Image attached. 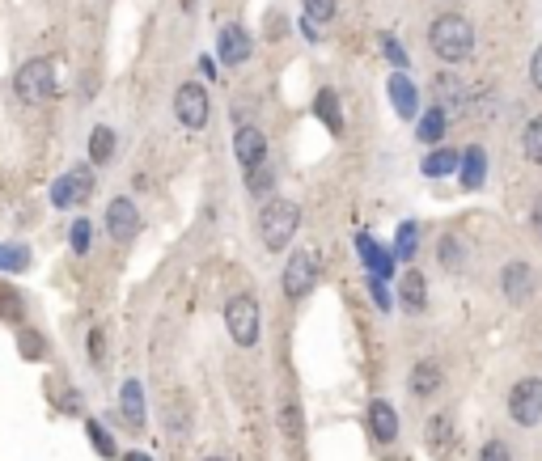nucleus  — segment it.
<instances>
[{"label": "nucleus", "mask_w": 542, "mask_h": 461, "mask_svg": "<svg viewBox=\"0 0 542 461\" xmlns=\"http://www.w3.org/2000/svg\"><path fill=\"white\" fill-rule=\"evenodd\" d=\"M441 365L437 360H419L416 368H411V381H406V389L416 394V398H432L437 389H441Z\"/></svg>", "instance_id": "obj_17"}, {"label": "nucleus", "mask_w": 542, "mask_h": 461, "mask_svg": "<svg viewBox=\"0 0 542 461\" xmlns=\"http://www.w3.org/2000/svg\"><path fill=\"white\" fill-rule=\"evenodd\" d=\"M398 301H403L406 314H424V305H428V279H424V271H406L398 279Z\"/></svg>", "instance_id": "obj_15"}, {"label": "nucleus", "mask_w": 542, "mask_h": 461, "mask_svg": "<svg viewBox=\"0 0 542 461\" xmlns=\"http://www.w3.org/2000/svg\"><path fill=\"white\" fill-rule=\"evenodd\" d=\"M17 347H22V356L38 360V356H43V339H38V330H22V335H17Z\"/></svg>", "instance_id": "obj_33"}, {"label": "nucleus", "mask_w": 542, "mask_h": 461, "mask_svg": "<svg viewBox=\"0 0 542 461\" xmlns=\"http://www.w3.org/2000/svg\"><path fill=\"white\" fill-rule=\"evenodd\" d=\"M432 89L441 94V106H454V102H462V94H467V85H462L454 73H441L432 81Z\"/></svg>", "instance_id": "obj_26"}, {"label": "nucleus", "mask_w": 542, "mask_h": 461, "mask_svg": "<svg viewBox=\"0 0 542 461\" xmlns=\"http://www.w3.org/2000/svg\"><path fill=\"white\" fill-rule=\"evenodd\" d=\"M106 233H111L115 242H132L136 233H140V207L127 195L111 199V207H106Z\"/></svg>", "instance_id": "obj_10"}, {"label": "nucleus", "mask_w": 542, "mask_h": 461, "mask_svg": "<svg viewBox=\"0 0 542 461\" xmlns=\"http://www.w3.org/2000/svg\"><path fill=\"white\" fill-rule=\"evenodd\" d=\"M296 225H301V207L296 199H284V195H271L267 204L259 207V237L271 255H284L288 242L296 237Z\"/></svg>", "instance_id": "obj_1"}, {"label": "nucleus", "mask_w": 542, "mask_h": 461, "mask_svg": "<svg viewBox=\"0 0 542 461\" xmlns=\"http://www.w3.org/2000/svg\"><path fill=\"white\" fill-rule=\"evenodd\" d=\"M369 292H373V305H377L382 314H390V305H395V301H390V288H386V284H382L377 276L369 279Z\"/></svg>", "instance_id": "obj_36"}, {"label": "nucleus", "mask_w": 542, "mask_h": 461, "mask_svg": "<svg viewBox=\"0 0 542 461\" xmlns=\"http://www.w3.org/2000/svg\"><path fill=\"white\" fill-rule=\"evenodd\" d=\"M68 246H73L76 258H85L89 250H94V225H89V216L73 220V229H68Z\"/></svg>", "instance_id": "obj_25"}, {"label": "nucleus", "mask_w": 542, "mask_h": 461, "mask_svg": "<svg viewBox=\"0 0 542 461\" xmlns=\"http://www.w3.org/2000/svg\"><path fill=\"white\" fill-rule=\"evenodd\" d=\"M115 148H119V135L111 127H94L89 132V165H106L115 157Z\"/></svg>", "instance_id": "obj_23"}, {"label": "nucleus", "mask_w": 542, "mask_h": 461, "mask_svg": "<svg viewBox=\"0 0 542 461\" xmlns=\"http://www.w3.org/2000/svg\"><path fill=\"white\" fill-rule=\"evenodd\" d=\"M246 191L255 195V199H271V195H276V165H271V161L250 165L246 170Z\"/></svg>", "instance_id": "obj_22"}, {"label": "nucleus", "mask_w": 542, "mask_h": 461, "mask_svg": "<svg viewBox=\"0 0 542 461\" xmlns=\"http://www.w3.org/2000/svg\"><path fill=\"white\" fill-rule=\"evenodd\" d=\"M521 148H526V157L534 161V165H542V115H534L530 127H526V140H521Z\"/></svg>", "instance_id": "obj_27"}, {"label": "nucleus", "mask_w": 542, "mask_h": 461, "mask_svg": "<svg viewBox=\"0 0 542 461\" xmlns=\"http://www.w3.org/2000/svg\"><path fill=\"white\" fill-rule=\"evenodd\" d=\"M369 432H373V440H382V445H390V440L398 436V411L386 398L369 402Z\"/></svg>", "instance_id": "obj_13"}, {"label": "nucleus", "mask_w": 542, "mask_h": 461, "mask_svg": "<svg viewBox=\"0 0 542 461\" xmlns=\"http://www.w3.org/2000/svg\"><path fill=\"white\" fill-rule=\"evenodd\" d=\"M119 411H124V419L132 427H145V389H140V381H124V389H119Z\"/></svg>", "instance_id": "obj_18"}, {"label": "nucleus", "mask_w": 542, "mask_h": 461, "mask_svg": "<svg viewBox=\"0 0 542 461\" xmlns=\"http://www.w3.org/2000/svg\"><path fill=\"white\" fill-rule=\"evenodd\" d=\"M457 170V148H432L424 157V178H445Z\"/></svg>", "instance_id": "obj_24"}, {"label": "nucleus", "mask_w": 542, "mask_h": 461, "mask_svg": "<svg viewBox=\"0 0 542 461\" xmlns=\"http://www.w3.org/2000/svg\"><path fill=\"white\" fill-rule=\"evenodd\" d=\"M530 220H534V229H538V237H542V191H538V199H534V212H530Z\"/></svg>", "instance_id": "obj_39"}, {"label": "nucleus", "mask_w": 542, "mask_h": 461, "mask_svg": "<svg viewBox=\"0 0 542 461\" xmlns=\"http://www.w3.org/2000/svg\"><path fill=\"white\" fill-rule=\"evenodd\" d=\"M530 81H534V85L542 89V47L534 51V60H530Z\"/></svg>", "instance_id": "obj_37"}, {"label": "nucleus", "mask_w": 542, "mask_h": 461, "mask_svg": "<svg viewBox=\"0 0 542 461\" xmlns=\"http://www.w3.org/2000/svg\"><path fill=\"white\" fill-rule=\"evenodd\" d=\"M479 461H513V453H508L505 440H487L479 449Z\"/></svg>", "instance_id": "obj_34"}, {"label": "nucleus", "mask_w": 542, "mask_h": 461, "mask_svg": "<svg viewBox=\"0 0 542 461\" xmlns=\"http://www.w3.org/2000/svg\"><path fill=\"white\" fill-rule=\"evenodd\" d=\"M318 276H322L318 255H314V250H293V255H288V267H284V276H280L284 296H288V301H306L309 292L318 288Z\"/></svg>", "instance_id": "obj_5"}, {"label": "nucleus", "mask_w": 542, "mask_h": 461, "mask_svg": "<svg viewBox=\"0 0 542 461\" xmlns=\"http://www.w3.org/2000/svg\"><path fill=\"white\" fill-rule=\"evenodd\" d=\"M428 43H432V51H437V60L462 64V60H470V51H475V25H470L462 13H441L428 30Z\"/></svg>", "instance_id": "obj_2"}, {"label": "nucleus", "mask_w": 542, "mask_h": 461, "mask_svg": "<svg viewBox=\"0 0 542 461\" xmlns=\"http://www.w3.org/2000/svg\"><path fill=\"white\" fill-rule=\"evenodd\" d=\"M89 191H94V174H89V165H76V170L60 174L55 183H51V207H76L85 204Z\"/></svg>", "instance_id": "obj_8"}, {"label": "nucleus", "mask_w": 542, "mask_h": 461, "mask_svg": "<svg viewBox=\"0 0 542 461\" xmlns=\"http://www.w3.org/2000/svg\"><path fill=\"white\" fill-rule=\"evenodd\" d=\"M398 255L403 258H416V225L406 220L403 229H398Z\"/></svg>", "instance_id": "obj_35"}, {"label": "nucleus", "mask_w": 542, "mask_h": 461, "mask_svg": "<svg viewBox=\"0 0 542 461\" xmlns=\"http://www.w3.org/2000/svg\"><path fill=\"white\" fill-rule=\"evenodd\" d=\"M178 5H183V9H186V13H191V9H196V0H178Z\"/></svg>", "instance_id": "obj_42"}, {"label": "nucleus", "mask_w": 542, "mask_h": 461, "mask_svg": "<svg viewBox=\"0 0 542 461\" xmlns=\"http://www.w3.org/2000/svg\"><path fill=\"white\" fill-rule=\"evenodd\" d=\"M225 330L237 347H255L259 343V330H263V314H259V301L250 292H237L225 301Z\"/></svg>", "instance_id": "obj_4"}, {"label": "nucleus", "mask_w": 542, "mask_h": 461, "mask_svg": "<svg viewBox=\"0 0 542 461\" xmlns=\"http://www.w3.org/2000/svg\"><path fill=\"white\" fill-rule=\"evenodd\" d=\"M25 267H30L25 246H0V271H25Z\"/></svg>", "instance_id": "obj_29"}, {"label": "nucleus", "mask_w": 542, "mask_h": 461, "mask_svg": "<svg viewBox=\"0 0 542 461\" xmlns=\"http://www.w3.org/2000/svg\"><path fill=\"white\" fill-rule=\"evenodd\" d=\"M457 165H462V186L479 191V186H483V174H487V153H483L479 145H470L467 153L457 157Z\"/></svg>", "instance_id": "obj_19"}, {"label": "nucleus", "mask_w": 542, "mask_h": 461, "mask_svg": "<svg viewBox=\"0 0 542 461\" xmlns=\"http://www.w3.org/2000/svg\"><path fill=\"white\" fill-rule=\"evenodd\" d=\"M204 461H229V457H204Z\"/></svg>", "instance_id": "obj_43"}, {"label": "nucleus", "mask_w": 542, "mask_h": 461, "mask_svg": "<svg viewBox=\"0 0 542 461\" xmlns=\"http://www.w3.org/2000/svg\"><path fill=\"white\" fill-rule=\"evenodd\" d=\"M437 255H441V267L457 271V263H462V246H457V237H441V246H437Z\"/></svg>", "instance_id": "obj_30"}, {"label": "nucleus", "mask_w": 542, "mask_h": 461, "mask_svg": "<svg viewBox=\"0 0 542 461\" xmlns=\"http://www.w3.org/2000/svg\"><path fill=\"white\" fill-rule=\"evenodd\" d=\"M13 97L22 102V106H43L55 97V64L51 60H25L13 76Z\"/></svg>", "instance_id": "obj_3"}, {"label": "nucleus", "mask_w": 542, "mask_h": 461, "mask_svg": "<svg viewBox=\"0 0 542 461\" xmlns=\"http://www.w3.org/2000/svg\"><path fill=\"white\" fill-rule=\"evenodd\" d=\"M208 115H212V102H208V89L199 85V81H183V85L174 89V119L183 123L186 132H204Z\"/></svg>", "instance_id": "obj_6"}, {"label": "nucleus", "mask_w": 542, "mask_h": 461, "mask_svg": "<svg viewBox=\"0 0 542 461\" xmlns=\"http://www.w3.org/2000/svg\"><path fill=\"white\" fill-rule=\"evenodd\" d=\"M234 153H237V161L242 165H259V161H267V135L255 127V123H246V127H237V135H234Z\"/></svg>", "instance_id": "obj_12"}, {"label": "nucleus", "mask_w": 542, "mask_h": 461, "mask_svg": "<svg viewBox=\"0 0 542 461\" xmlns=\"http://www.w3.org/2000/svg\"><path fill=\"white\" fill-rule=\"evenodd\" d=\"M356 250H360V258H365V267H369L377 279L395 271V258L398 255H395V250H382V246L373 242L369 233H356Z\"/></svg>", "instance_id": "obj_14"}, {"label": "nucleus", "mask_w": 542, "mask_h": 461, "mask_svg": "<svg viewBox=\"0 0 542 461\" xmlns=\"http://www.w3.org/2000/svg\"><path fill=\"white\" fill-rule=\"evenodd\" d=\"M124 461H153L148 453H124Z\"/></svg>", "instance_id": "obj_41"}, {"label": "nucleus", "mask_w": 542, "mask_h": 461, "mask_svg": "<svg viewBox=\"0 0 542 461\" xmlns=\"http://www.w3.org/2000/svg\"><path fill=\"white\" fill-rule=\"evenodd\" d=\"M314 115L326 123L331 135H344V110H339V94H335V89H322L318 102H314Z\"/></svg>", "instance_id": "obj_21"}, {"label": "nucleus", "mask_w": 542, "mask_h": 461, "mask_svg": "<svg viewBox=\"0 0 542 461\" xmlns=\"http://www.w3.org/2000/svg\"><path fill=\"white\" fill-rule=\"evenodd\" d=\"M250 51H255V43H250V35L242 30V25H225L221 35H216V55H221L225 68H237V64H246Z\"/></svg>", "instance_id": "obj_11"}, {"label": "nucleus", "mask_w": 542, "mask_h": 461, "mask_svg": "<svg viewBox=\"0 0 542 461\" xmlns=\"http://www.w3.org/2000/svg\"><path fill=\"white\" fill-rule=\"evenodd\" d=\"M500 288H505V296L513 305H526L534 292H538V276H534V267L526 258H513L505 267V276H500Z\"/></svg>", "instance_id": "obj_9"}, {"label": "nucleus", "mask_w": 542, "mask_h": 461, "mask_svg": "<svg viewBox=\"0 0 542 461\" xmlns=\"http://www.w3.org/2000/svg\"><path fill=\"white\" fill-rule=\"evenodd\" d=\"M85 432H89V440H94V449H98V457H119V449H115V440L106 436V427H102L98 419H85Z\"/></svg>", "instance_id": "obj_28"}, {"label": "nucleus", "mask_w": 542, "mask_h": 461, "mask_svg": "<svg viewBox=\"0 0 542 461\" xmlns=\"http://www.w3.org/2000/svg\"><path fill=\"white\" fill-rule=\"evenodd\" d=\"M386 55H390V60H395L398 68H406V55H403V47H398V43H390V38H386Z\"/></svg>", "instance_id": "obj_38"}, {"label": "nucleus", "mask_w": 542, "mask_h": 461, "mask_svg": "<svg viewBox=\"0 0 542 461\" xmlns=\"http://www.w3.org/2000/svg\"><path fill=\"white\" fill-rule=\"evenodd\" d=\"M508 419L517 427H534L542 419V381L538 376H521L508 389Z\"/></svg>", "instance_id": "obj_7"}, {"label": "nucleus", "mask_w": 542, "mask_h": 461, "mask_svg": "<svg viewBox=\"0 0 542 461\" xmlns=\"http://www.w3.org/2000/svg\"><path fill=\"white\" fill-rule=\"evenodd\" d=\"M335 17V0H306V22H331Z\"/></svg>", "instance_id": "obj_31"}, {"label": "nucleus", "mask_w": 542, "mask_h": 461, "mask_svg": "<svg viewBox=\"0 0 542 461\" xmlns=\"http://www.w3.org/2000/svg\"><path fill=\"white\" fill-rule=\"evenodd\" d=\"M390 97H395V110L403 115V119H416V110H419V89L411 85L403 73L390 76Z\"/></svg>", "instance_id": "obj_20"}, {"label": "nucleus", "mask_w": 542, "mask_h": 461, "mask_svg": "<svg viewBox=\"0 0 542 461\" xmlns=\"http://www.w3.org/2000/svg\"><path fill=\"white\" fill-rule=\"evenodd\" d=\"M445 127H449V110L445 106H428L424 115H419V123H416V140L419 145H441L445 140Z\"/></svg>", "instance_id": "obj_16"}, {"label": "nucleus", "mask_w": 542, "mask_h": 461, "mask_svg": "<svg viewBox=\"0 0 542 461\" xmlns=\"http://www.w3.org/2000/svg\"><path fill=\"white\" fill-rule=\"evenodd\" d=\"M89 352H94V360H102V330H94V335H89Z\"/></svg>", "instance_id": "obj_40"}, {"label": "nucleus", "mask_w": 542, "mask_h": 461, "mask_svg": "<svg viewBox=\"0 0 542 461\" xmlns=\"http://www.w3.org/2000/svg\"><path fill=\"white\" fill-rule=\"evenodd\" d=\"M280 427H284V436H301V406H296V402H288V406H284L280 411Z\"/></svg>", "instance_id": "obj_32"}]
</instances>
